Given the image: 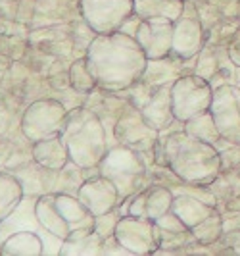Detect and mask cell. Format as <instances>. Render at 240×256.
Returning <instances> with one entry per match:
<instances>
[{
  "label": "cell",
  "mask_w": 240,
  "mask_h": 256,
  "mask_svg": "<svg viewBox=\"0 0 240 256\" xmlns=\"http://www.w3.org/2000/svg\"><path fill=\"white\" fill-rule=\"evenodd\" d=\"M229 56H231V60H233L235 64L240 66V31L237 33L235 40H233L231 46H229Z\"/></svg>",
  "instance_id": "6da1fadb"
}]
</instances>
